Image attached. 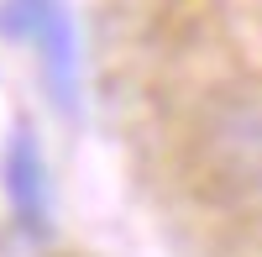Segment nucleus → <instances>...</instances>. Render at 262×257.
Segmentation results:
<instances>
[{
  "instance_id": "nucleus-1",
  "label": "nucleus",
  "mask_w": 262,
  "mask_h": 257,
  "mask_svg": "<svg viewBox=\"0 0 262 257\" xmlns=\"http://www.w3.org/2000/svg\"><path fill=\"white\" fill-rule=\"evenodd\" d=\"M0 37L37 48V69L53 105L63 116H79L84 63H79V32L69 0H0Z\"/></svg>"
},
{
  "instance_id": "nucleus-2",
  "label": "nucleus",
  "mask_w": 262,
  "mask_h": 257,
  "mask_svg": "<svg viewBox=\"0 0 262 257\" xmlns=\"http://www.w3.org/2000/svg\"><path fill=\"white\" fill-rule=\"evenodd\" d=\"M200 168L231 200L262 195V95H226L205 111Z\"/></svg>"
},
{
  "instance_id": "nucleus-3",
  "label": "nucleus",
  "mask_w": 262,
  "mask_h": 257,
  "mask_svg": "<svg viewBox=\"0 0 262 257\" xmlns=\"http://www.w3.org/2000/svg\"><path fill=\"white\" fill-rule=\"evenodd\" d=\"M0 184H6V205L11 221L27 242H48L53 237V168L48 153L27 121L11 132L6 153H0Z\"/></svg>"
}]
</instances>
